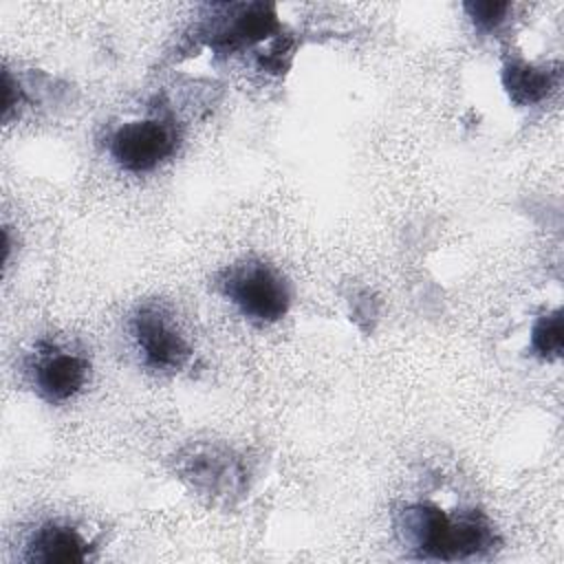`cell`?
<instances>
[{
  "mask_svg": "<svg viewBox=\"0 0 564 564\" xmlns=\"http://www.w3.org/2000/svg\"><path fill=\"white\" fill-rule=\"evenodd\" d=\"M399 531L423 555L438 560H463L494 546L491 524L478 511L449 516L434 505H414L403 511Z\"/></svg>",
  "mask_w": 564,
  "mask_h": 564,
  "instance_id": "obj_1",
  "label": "cell"
},
{
  "mask_svg": "<svg viewBox=\"0 0 564 564\" xmlns=\"http://www.w3.org/2000/svg\"><path fill=\"white\" fill-rule=\"evenodd\" d=\"M223 291L245 317L256 322H275L291 304V289L282 273L256 260L231 267L223 278Z\"/></svg>",
  "mask_w": 564,
  "mask_h": 564,
  "instance_id": "obj_2",
  "label": "cell"
},
{
  "mask_svg": "<svg viewBox=\"0 0 564 564\" xmlns=\"http://www.w3.org/2000/svg\"><path fill=\"white\" fill-rule=\"evenodd\" d=\"M176 150V130L161 119H137L119 126L110 139L117 165L132 174L152 172Z\"/></svg>",
  "mask_w": 564,
  "mask_h": 564,
  "instance_id": "obj_3",
  "label": "cell"
},
{
  "mask_svg": "<svg viewBox=\"0 0 564 564\" xmlns=\"http://www.w3.org/2000/svg\"><path fill=\"white\" fill-rule=\"evenodd\" d=\"M132 337L143 361L154 370H176L189 357V344L176 322L159 306H143L132 317Z\"/></svg>",
  "mask_w": 564,
  "mask_h": 564,
  "instance_id": "obj_4",
  "label": "cell"
},
{
  "mask_svg": "<svg viewBox=\"0 0 564 564\" xmlns=\"http://www.w3.org/2000/svg\"><path fill=\"white\" fill-rule=\"evenodd\" d=\"M88 359L62 348H48L35 355L31 366L33 386L46 401H66L77 394L88 379Z\"/></svg>",
  "mask_w": 564,
  "mask_h": 564,
  "instance_id": "obj_5",
  "label": "cell"
},
{
  "mask_svg": "<svg viewBox=\"0 0 564 564\" xmlns=\"http://www.w3.org/2000/svg\"><path fill=\"white\" fill-rule=\"evenodd\" d=\"M26 549L31 562H84L88 557V544L82 533L57 522L35 529Z\"/></svg>",
  "mask_w": 564,
  "mask_h": 564,
  "instance_id": "obj_6",
  "label": "cell"
},
{
  "mask_svg": "<svg viewBox=\"0 0 564 564\" xmlns=\"http://www.w3.org/2000/svg\"><path fill=\"white\" fill-rule=\"evenodd\" d=\"M505 84L516 101L531 104L549 93L551 75L527 64H511L505 73Z\"/></svg>",
  "mask_w": 564,
  "mask_h": 564,
  "instance_id": "obj_7",
  "label": "cell"
},
{
  "mask_svg": "<svg viewBox=\"0 0 564 564\" xmlns=\"http://www.w3.org/2000/svg\"><path fill=\"white\" fill-rule=\"evenodd\" d=\"M562 335H564V326H562V311H553L544 317H540L533 324L531 330V346L538 355L553 359L560 357L562 352Z\"/></svg>",
  "mask_w": 564,
  "mask_h": 564,
  "instance_id": "obj_8",
  "label": "cell"
},
{
  "mask_svg": "<svg viewBox=\"0 0 564 564\" xmlns=\"http://www.w3.org/2000/svg\"><path fill=\"white\" fill-rule=\"evenodd\" d=\"M509 4L507 2H467L465 11L480 29H494L502 22Z\"/></svg>",
  "mask_w": 564,
  "mask_h": 564,
  "instance_id": "obj_9",
  "label": "cell"
}]
</instances>
